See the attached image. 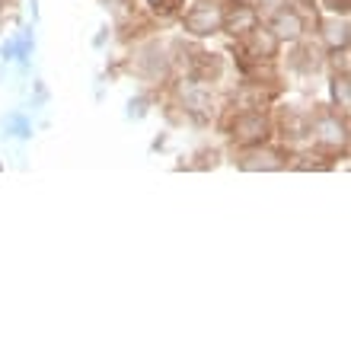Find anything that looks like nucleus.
Returning <instances> with one entry per match:
<instances>
[{"mask_svg":"<svg viewBox=\"0 0 351 351\" xmlns=\"http://www.w3.org/2000/svg\"><path fill=\"white\" fill-rule=\"evenodd\" d=\"M185 0H150V7L157 10V13H163V16H169V13H176V10L182 7Z\"/></svg>","mask_w":351,"mask_h":351,"instance_id":"nucleus-1","label":"nucleus"},{"mask_svg":"<svg viewBox=\"0 0 351 351\" xmlns=\"http://www.w3.org/2000/svg\"><path fill=\"white\" fill-rule=\"evenodd\" d=\"M329 10H335V13H345V10H348V0H329Z\"/></svg>","mask_w":351,"mask_h":351,"instance_id":"nucleus-2","label":"nucleus"}]
</instances>
